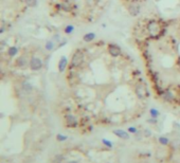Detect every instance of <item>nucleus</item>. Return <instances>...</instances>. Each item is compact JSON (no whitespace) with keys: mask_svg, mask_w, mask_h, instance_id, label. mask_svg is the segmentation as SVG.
I'll use <instances>...</instances> for the list:
<instances>
[{"mask_svg":"<svg viewBox=\"0 0 180 163\" xmlns=\"http://www.w3.org/2000/svg\"><path fill=\"white\" fill-rule=\"evenodd\" d=\"M43 60L39 58V57H36V56H33L32 58L30 59L29 62V67L32 71H39L43 68Z\"/></svg>","mask_w":180,"mask_h":163,"instance_id":"f257e3e1","label":"nucleus"},{"mask_svg":"<svg viewBox=\"0 0 180 163\" xmlns=\"http://www.w3.org/2000/svg\"><path fill=\"white\" fill-rule=\"evenodd\" d=\"M84 60V55H83L82 51H75V53L73 54L72 56V59H71V67L72 68H76V67H79L81 64L83 62Z\"/></svg>","mask_w":180,"mask_h":163,"instance_id":"f03ea898","label":"nucleus"},{"mask_svg":"<svg viewBox=\"0 0 180 163\" xmlns=\"http://www.w3.org/2000/svg\"><path fill=\"white\" fill-rule=\"evenodd\" d=\"M65 122H66V126L71 128H74L79 125V121L76 120V117L71 113H68L65 115Z\"/></svg>","mask_w":180,"mask_h":163,"instance_id":"7ed1b4c3","label":"nucleus"},{"mask_svg":"<svg viewBox=\"0 0 180 163\" xmlns=\"http://www.w3.org/2000/svg\"><path fill=\"white\" fill-rule=\"evenodd\" d=\"M108 52L112 57H118L121 54V48L115 43H110L108 46Z\"/></svg>","mask_w":180,"mask_h":163,"instance_id":"20e7f679","label":"nucleus"},{"mask_svg":"<svg viewBox=\"0 0 180 163\" xmlns=\"http://www.w3.org/2000/svg\"><path fill=\"white\" fill-rule=\"evenodd\" d=\"M141 12V7L138 3H131L128 5V13L132 17L138 16Z\"/></svg>","mask_w":180,"mask_h":163,"instance_id":"39448f33","label":"nucleus"},{"mask_svg":"<svg viewBox=\"0 0 180 163\" xmlns=\"http://www.w3.org/2000/svg\"><path fill=\"white\" fill-rule=\"evenodd\" d=\"M68 67V59L66 57L65 55H62L58 60V64H57V69H58V71L60 73L66 71V69Z\"/></svg>","mask_w":180,"mask_h":163,"instance_id":"423d86ee","label":"nucleus"},{"mask_svg":"<svg viewBox=\"0 0 180 163\" xmlns=\"http://www.w3.org/2000/svg\"><path fill=\"white\" fill-rule=\"evenodd\" d=\"M147 30L151 34H157V33H159V31H160V28H159V24H158L156 21H153V20H151L147 24Z\"/></svg>","mask_w":180,"mask_h":163,"instance_id":"0eeeda50","label":"nucleus"},{"mask_svg":"<svg viewBox=\"0 0 180 163\" xmlns=\"http://www.w3.org/2000/svg\"><path fill=\"white\" fill-rule=\"evenodd\" d=\"M15 66L18 67V68H26L28 66V59H26V56H19L15 60Z\"/></svg>","mask_w":180,"mask_h":163,"instance_id":"6e6552de","label":"nucleus"},{"mask_svg":"<svg viewBox=\"0 0 180 163\" xmlns=\"http://www.w3.org/2000/svg\"><path fill=\"white\" fill-rule=\"evenodd\" d=\"M162 98H163L164 101L166 102H173L175 100V95H174L173 91L170 90V89H167L165 91L162 92Z\"/></svg>","mask_w":180,"mask_h":163,"instance_id":"1a4fd4ad","label":"nucleus"},{"mask_svg":"<svg viewBox=\"0 0 180 163\" xmlns=\"http://www.w3.org/2000/svg\"><path fill=\"white\" fill-rule=\"evenodd\" d=\"M115 136H117L118 138L120 139H128L129 138V134H128V131H125L123 129H115V130L112 131Z\"/></svg>","mask_w":180,"mask_h":163,"instance_id":"9d476101","label":"nucleus"},{"mask_svg":"<svg viewBox=\"0 0 180 163\" xmlns=\"http://www.w3.org/2000/svg\"><path fill=\"white\" fill-rule=\"evenodd\" d=\"M21 89L23 90V92L26 93H31L33 91V85L28 81H24L21 83Z\"/></svg>","mask_w":180,"mask_h":163,"instance_id":"9b49d317","label":"nucleus"},{"mask_svg":"<svg viewBox=\"0 0 180 163\" xmlns=\"http://www.w3.org/2000/svg\"><path fill=\"white\" fill-rule=\"evenodd\" d=\"M18 52H19V48L16 46H11L7 48V55L10 56V57H15V56L18 54Z\"/></svg>","mask_w":180,"mask_h":163,"instance_id":"f8f14e48","label":"nucleus"},{"mask_svg":"<svg viewBox=\"0 0 180 163\" xmlns=\"http://www.w3.org/2000/svg\"><path fill=\"white\" fill-rule=\"evenodd\" d=\"M83 39H84V41L86 43H91L95 39V34L93 32H88L86 33L85 35L83 36Z\"/></svg>","mask_w":180,"mask_h":163,"instance_id":"ddd939ff","label":"nucleus"},{"mask_svg":"<svg viewBox=\"0 0 180 163\" xmlns=\"http://www.w3.org/2000/svg\"><path fill=\"white\" fill-rule=\"evenodd\" d=\"M45 48H46L47 51H53L54 50V48H55V41L54 40H48L46 43V45H45Z\"/></svg>","mask_w":180,"mask_h":163,"instance_id":"4468645a","label":"nucleus"},{"mask_svg":"<svg viewBox=\"0 0 180 163\" xmlns=\"http://www.w3.org/2000/svg\"><path fill=\"white\" fill-rule=\"evenodd\" d=\"M24 3H26V7H35L38 4V0H24Z\"/></svg>","mask_w":180,"mask_h":163,"instance_id":"2eb2a0df","label":"nucleus"},{"mask_svg":"<svg viewBox=\"0 0 180 163\" xmlns=\"http://www.w3.org/2000/svg\"><path fill=\"white\" fill-rule=\"evenodd\" d=\"M64 32H65V34H67V35H71L72 33L74 32V26H72V24H68V26H66Z\"/></svg>","mask_w":180,"mask_h":163,"instance_id":"dca6fc26","label":"nucleus"},{"mask_svg":"<svg viewBox=\"0 0 180 163\" xmlns=\"http://www.w3.org/2000/svg\"><path fill=\"white\" fill-rule=\"evenodd\" d=\"M149 114H151V117L157 119V117L160 115V112H159V110L156 109V108H151V109H149Z\"/></svg>","mask_w":180,"mask_h":163,"instance_id":"f3484780","label":"nucleus"},{"mask_svg":"<svg viewBox=\"0 0 180 163\" xmlns=\"http://www.w3.org/2000/svg\"><path fill=\"white\" fill-rule=\"evenodd\" d=\"M136 93H137V95L140 98H144V88L143 87H141V86L137 87V89H136Z\"/></svg>","mask_w":180,"mask_h":163,"instance_id":"a211bd4d","label":"nucleus"},{"mask_svg":"<svg viewBox=\"0 0 180 163\" xmlns=\"http://www.w3.org/2000/svg\"><path fill=\"white\" fill-rule=\"evenodd\" d=\"M159 143L161 144V145H164V146H166V145H168L170 144V139L166 137H160L159 138Z\"/></svg>","mask_w":180,"mask_h":163,"instance_id":"6ab92c4d","label":"nucleus"},{"mask_svg":"<svg viewBox=\"0 0 180 163\" xmlns=\"http://www.w3.org/2000/svg\"><path fill=\"white\" fill-rule=\"evenodd\" d=\"M102 143L104 144L107 148H111L112 147V143L109 140H107V139H102Z\"/></svg>","mask_w":180,"mask_h":163,"instance_id":"aec40b11","label":"nucleus"},{"mask_svg":"<svg viewBox=\"0 0 180 163\" xmlns=\"http://www.w3.org/2000/svg\"><path fill=\"white\" fill-rule=\"evenodd\" d=\"M56 139H57V141H59V142H64V141H66L67 139H68V137L65 136V134H58L57 136H56Z\"/></svg>","mask_w":180,"mask_h":163,"instance_id":"412c9836","label":"nucleus"},{"mask_svg":"<svg viewBox=\"0 0 180 163\" xmlns=\"http://www.w3.org/2000/svg\"><path fill=\"white\" fill-rule=\"evenodd\" d=\"M127 131L129 132V134H137L138 129L136 127H134V126H130V127H128Z\"/></svg>","mask_w":180,"mask_h":163,"instance_id":"4be33fe9","label":"nucleus"},{"mask_svg":"<svg viewBox=\"0 0 180 163\" xmlns=\"http://www.w3.org/2000/svg\"><path fill=\"white\" fill-rule=\"evenodd\" d=\"M53 40L55 41V43H60V36H59V34H55V35L53 36Z\"/></svg>","mask_w":180,"mask_h":163,"instance_id":"5701e85b","label":"nucleus"},{"mask_svg":"<svg viewBox=\"0 0 180 163\" xmlns=\"http://www.w3.org/2000/svg\"><path fill=\"white\" fill-rule=\"evenodd\" d=\"M148 123H151V124H156L157 123V119H155V117H151L149 120H147Z\"/></svg>","mask_w":180,"mask_h":163,"instance_id":"b1692460","label":"nucleus"},{"mask_svg":"<svg viewBox=\"0 0 180 163\" xmlns=\"http://www.w3.org/2000/svg\"><path fill=\"white\" fill-rule=\"evenodd\" d=\"M4 31H5V24L2 23V24H1V28H0V33L2 34V33H4Z\"/></svg>","mask_w":180,"mask_h":163,"instance_id":"393cba45","label":"nucleus"},{"mask_svg":"<svg viewBox=\"0 0 180 163\" xmlns=\"http://www.w3.org/2000/svg\"><path fill=\"white\" fill-rule=\"evenodd\" d=\"M66 43H67V41H66L65 39H62V43H58V47L60 48V47H62V46H65Z\"/></svg>","mask_w":180,"mask_h":163,"instance_id":"a878e982","label":"nucleus"},{"mask_svg":"<svg viewBox=\"0 0 180 163\" xmlns=\"http://www.w3.org/2000/svg\"><path fill=\"white\" fill-rule=\"evenodd\" d=\"M67 163H79L77 161H75V160H70V161H68Z\"/></svg>","mask_w":180,"mask_h":163,"instance_id":"bb28decb","label":"nucleus"}]
</instances>
